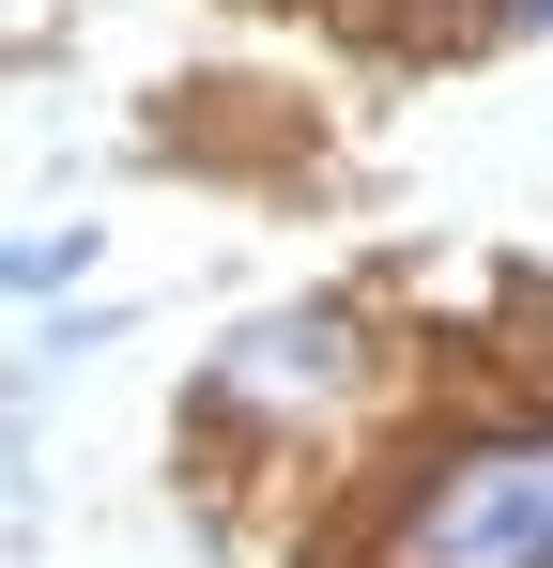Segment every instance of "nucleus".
<instances>
[{
	"mask_svg": "<svg viewBox=\"0 0 553 568\" xmlns=\"http://www.w3.org/2000/svg\"><path fill=\"white\" fill-rule=\"evenodd\" d=\"M400 568H553V430L461 446V462L415 491Z\"/></svg>",
	"mask_w": 553,
	"mask_h": 568,
	"instance_id": "f257e3e1",
	"label": "nucleus"
},
{
	"mask_svg": "<svg viewBox=\"0 0 553 568\" xmlns=\"http://www.w3.org/2000/svg\"><path fill=\"white\" fill-rule=\"evenodd\" d=\"M339 384H354V323H339V307H292V323H247V338H231L215 399H247V415H308V399H339Z\"/></svg>",
	"mask_w": 553,
	"mask_h": 568,
	"instance_id": "f03ea898",
	"label": "nucleus"
},
{
	"mask_svg": "<svg viewBox=\"0 0 553 568\" xmlns=\"http://www.w3.org/2000/svg\"><path fill=\"white\" fill-rule=\"evenodd\" d=\"M539 16H553V0H492V31H539Z\"/></svg>",
	"mask_w": 553,
	"mask_h": 568,
	"instance_id": "7ed1b4c3",
	"label": "nucleus"
},
{
	"mask_svg": "<svg viewBox=\"0 0 553 568\" xmlns=\"http://www.w3.org/2000/svg\"><path fill=\"white\" fill-rule=\"evenodd\" d=\"M0 16H31V0H0Z\"/></svg>",
	"mask_w": 553,
	"mask_h": 568,
	"instance_id": "20e7f679",
	"label": "nucleus"
}]
</instances>
